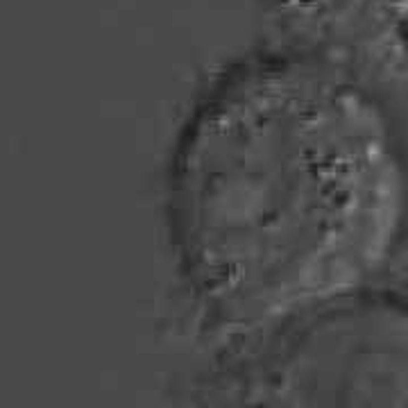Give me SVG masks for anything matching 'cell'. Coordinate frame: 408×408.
<instances>
[{
    "mask_svg": "<svg viewBox=\"0 0 408 408\" xmlns=\"http://www.w3.org/2000/svg\"><path fill=\"white\" fill-rule=\"evenodd\" d=\"M406 218L408 170L388 113L317 50L225 68L172 141V256L202 315L241 340L365 284Z\"/></svg>",
    "mask_w": 408,
    "mask_h": 408,
    "instance_id": "cell-1",
    "label": "cell"
}]
</instances>
